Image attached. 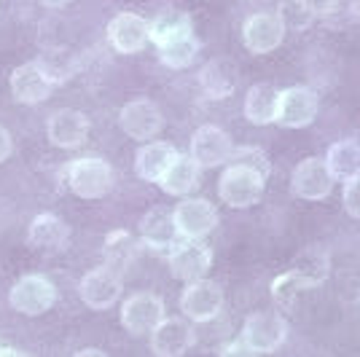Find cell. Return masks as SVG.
<instances>
[{"label": "cell", "mask_w": 360, "mask_h": 357, "mask_svg": "<svg viewBox=\"0 0 360 357\" xmlns=\"http://www.w3.org/2000/svg\"><path fill=\"white\" fill-rule=\"evenodd\" d=\"M264 186H266V178L261 172L242 167V164H231V167H226V172L218 180V196L229 207L245 209L261 202Z\"/></svg>", "instance_id": "6da1fadb"}, {"label": "cell", "mask_w": 360, "mask_h": 357, "mask_svg": "<svg viewBox=\"0 0 360 357\" xmlns=\"http://www.w3.org/2000/svg\"><path fill=\"white\" fill-rule=\"evenodd\" d=\"M113 183H116V175H113L110 164L97 156L75 159L68 167V186L81 199H103L113 191Z\"/></svg>", "instance_id": "7a4b0ae2"}, {"label": "cell", "mask_w": 360, "mask_h": 357, "mask_svg": "<svg viewBox=\"0 0 360 357\" xmlns=\"http://www.w3.org/2000/svg\"><path fill=\"white\" fill-rule=\"evenodd\" d=\"M57 301V287L51 280H46L41 274H27L11 287L8 304L14 306L19 314L27 317H38V314L49 312Z\"/></svg>", "instance_id": "3957f363"}, {"label": "cell", "mask_w": 360, "mask_h": 357, "mask_svg": "<svg viewBox=\"0 0 360 357\" xmlns=\"http://www.w3.org/2000/svg\"><path fill=\"white\" fill-rule=\"evenodd\" d=\"M288 336V323L274 312H255L242 325V342L253 349V355H269Z\"/></svg>", "instance_id": "277c9868"}, {"label": "cell", "mask_w": 360, "mask_h": 357, "mask_svg": "<svg viewBox=\"0 0 360 357\" xmlns=\"http://www.w3.org/2000/svg\"><path fill=\"white\" fill-rule=\"evenodd\" d=\"M221 306H224L221 285L212 283V280H205V277L188 283V287L180 296V309L194 323H210V320H215L221 314Z\"/></svg>", "instance_id": "5b68a950"}, {"label": "cell", "mask_w": 360, "mask_h": 357, "mask_svg": "<svg viewBox=\"0 0 360 357\" xmlns=\"http://www.w3.org/2000/svg\"><path fill=\"white\" fill-rule=\"evenodd\" d=\"M333 175H330L328 164L320 156H309L301 164H296L293 178H290V188L299 199L307 202H320L333 191Z\"/></svg>", "instance_id": "8992f818"}, {"label": "cell", "mask_w": 360, "mask_h": 357, "mask_svg": "<svg viewBox=\"0 0 360 357\" xmlns=\"http://www.w3.org/2000/svg\"><path fill=\"white\" fill-rule=\"evenodd\" d=\"M320 100L312 89L307 86H290L280 91V103H277V124H283L285 129H304L317 119Z\"/></svg>", "instance_id": "52a82bcc"}, {"label": "cell", "mask_w": 360, "mask_h": 357, "mask_svg": "<svg viewBox=\"0 0 360 357\" xmlns=\"http://www.w3.org/2000/svg\"><path fill=\"white\" fill-rule=\"evenodd\" d=\"M78 296L94 312L110 309L121 296V274L116 268L108 266V264L94 268L89 274H84V280L78 285Z\"/></svg>", "instance_id": "ba28073f"}, {"label": "cell", "mask_w": 360, "mask_h": 357, "mask_svg": "<svg viewBox=\"0 0 360 357\" xmlns=\"http://www.w3.org/2000/svg\"><path fill=\"white\" fill-rule=\"evenodd\" d=\"M165 320V301L153 293H135L121 306V325L132 336H146Z\"/></svg>", "instance_id": "9c48e42d"}, {"label": "cell", "mask_w": 360, "mask_h": 357, "mask_svg": "<svg viewBox=\"0 0 360 357\" xmlns=\"http://www.w3.org/2000/svg\"><path fill=\"white\" fill-rule=\"evenodd\" d=\"M231 150H234V143L231 137L215 126V124H205L199 126L191 137V159H194L199 167H221V164H229L231 159Z\"/></svg>", "instance_id": "30bf717a"}, {"label": "cell", "mask_w": 360, "mask_h": 357, "mask_svg": "<svg viewBox=\"0 0 360 357\" xmlns=\"http://www.w3.org/2000/svg\"><path fill=\"white\" fill-rule=\"evenodd\" d=\"M119 124L132 140H153L165 129V116H162V108L156 103L132 100V103H127L121 108Z\"/></svg>", "instance_id": "8fae6325"}, {"label": "cell", "mask_w": 360, "mask_h": 357, "mask_svg": "<svg viewBox=\"0 0 360 357\" xmlns=\"http://www.w3.org/2000/svg\"><path fill=\"white\" fill-rule=\"evenodd\" d=\"M178 234L186 239H202L207 237L212 228L218 226V209L212 207L207 199H183L178 207L172 209Z\"/></svg>", "instance_id": "7c38bea8"}, {"label": "cell", "mask_w": 360, "mask_h": 357, "mask_svg": "<svg viewBox=\"0 0 360 357\" xmlns=\"http://www.w3.org/2000/svg\"><path fill=\"white\" fill-rule=\"evenodd\" d=\"M108 38L119 54H137L150 41V22L129 11L116 14L108 25Z\"/></svg>", "instance_id": "4fadbf2b"}, {"label": "cell", "mask_w": 360, "mask_h": 357, "mask_svg": "<svg viewBox=\"0 0 360 357\" xmlns=\"http://www.w3.org/2000/svg\"><path fill=\"white\" fill-rule=\"evenodd\" d=\"M285 38V25L277 14H253L242 25V44L253 54H269Z\"/></svg>", "instance_id": "5bb4252c"}, {"label": "cell", "mask_w": 360, "mask_h": 357, "mask_svg": "<svg viewBox=\"0 0 360 357\" xmlns=\"http://www.w3.org/2000/svg\"><path fill=\"white\" fill-rule=\"evenodd\" d=\"M194 346V330L180 317H165L150 330V349L159 357H180Z\"/></svg>", "instance_id": "9a60e30c"}, {"label": "cell", "mask_w": 360, "mask_h": 357, "mask_svg": "<svg viewBox=\"0 0 360 357\" xmlns=\"http://www.w3.org/2000/svg\"><path fill=\"white\" fill-rule=\"evenodd\" d=\"M212 266V250L207 245H202L199 239H188L186 245L175 247V253L169 255V271L175 280L183 283H194L202 280Z\"/></svg>", "instance_id": "2e32d148"}, {"label": "cell", "mask_w": 360, "mask_h": 357, "mask_svg": "<svg viewBox=\"0 0 360 357\" xmlns=\"http://www.w3.org/2000/svg\"><path fill=\"white\" fill-rule=\"evenodd\" d=\"M54 89V81L46 75V70L38 62H25L11 73V94L16 103L38 105Z\"/></svg>", "instance_id": "e0dca14e"}, {"label": "cell", "mask_w": 360, "mask_h": 357, "mask_svg": "<svg viewBox=\"0 0 360 357\" xmlns=\"http://www.w3.org/2000/svg\"><path fill=\"white\" fill-rule=\"evenodd\" d=\"M46 132L51 145L57 148H78L86 137H89V119L81 113V110H57L49 124H46Z\"/></svg>", "instance_id": "ac0fdd59"}, {"label": "cell", "mask_w": 360, "mask_h": 357, "mask_svg": "<svg viewBox=\"0 0 360 357\" xmlns=\"http://www.w3.org/2000/svg\"><path fill=\"white\" fill-rule=\"evenodd\" d=\"M237 84H240V67L229 57L210 60L199 70V86L205 89L207 97H215V100L231 97L237 91Z\"/></svg>", "instance_id": "d6986e66"}, {"label": "cell", "mask_w": 360, "mask_h": 357, "mask_svg": "<svg viewBox=\"0 0 360 357\" xmlns=\"http://www.w3.org/2000/svg\"><path fill=\"white\" fill-rule=\"evenodd\" d=\"M68 237H70L68 223L57 215H51V212H44L30 223L27 245L38 253H60L68 245Z\"/></svg>", "instance_id": "ffe728a7"}, {"label": "cell", "mask_w": 360, "mask_h": 357, "mask_svg": "<svg viewBox=\"0 0 360 357\" xmlns=\"http://www.w3.org/2000/svg\"><path fill=\"white\" fill-rule=\"evenodd\" d=\"M178 226H175V215L172 209L167 207H153L143 215L140 221V239L156 247V250H167V247H175L178 242Z\"/></svg>", "instance_id": "44dd1931"}, {"label": "cell", "mask_w": 360, "mask_h": 357, "mask_svg": "<svg viewBox=\"0 0 360 357\" xmlns=\"http://www.w3.org/2000/svg\"><path fill=\"white\" fill-rule=\"evenodd\" d=\"M199 175H202V167H199L191 156L178 153V156L172 159V164L167 167V172L162 175L159 186H162V191L169 196H186L199 186Z\"/></svg>", "instance_id": "7402d4cb"}, {"label": "cell", "mask_w": 360, "mask_h": 357, "mask_svg": "<svg viewBox=\"0 0 360 357\" xmlns=\"http://www.w3.org/2000/svg\"><path fill=\"white\" fill-rule=\"evenodd\" d=\"M175 156H178V150L172 148L169 143L153 140V143H148V145H143V148L137 150L135 172L143 180H148V183H159Z\"/></svg>", "instance_id": "603a6c76"}, {"label": "cell", "mask_w": 360, "mask_h": 357, "mask_svg": "<svg viewBox=\"0 0 360 357\" xmlns=\"http://www.w3.org/2000/svg\"><path fill=\"white\" fill-rule=\"evenodd\" d=\"M277 103H280V89L271 84H255L248 89L245 97V119L255 126H266L277 119Z\"/></svg>", "instance_id": "cb8c5ba5"}, {"label": "cell", "mask_w": 360, "mask_h": 357, "mask_svg": "<svg viewBox=\"0 0 360 357\" xmlns=\"http://www.w3.org/2000/svg\"><path fill=\"white\" fill-rule=\"evenodd\" d=\"M326 164H328L333 180H347L360 178V140L355 137H347V140H339L328 148V156H326Z\"/></svg>", "instance_id": "d4e9b609"}, {"label": "cell", "mask_w": 360, "mask_h": 357, "mask_svg": "<svg viewBox=\"0 0 360 357\" xmlns=\"http://www.w3.org/2000/svg\"><path fill=\"white\" fill-rule=\"evenodd\" d=\"M103 255H105V264L110 268H116V271H124V268H129L132 264L137 261V255H140V242H137L129 231H110L105 237V247H103Z\"/></svg>", "instance_id": "484cf974"}, {"label": "cell", "mask_w": 360, "mask_h": 357, "mask_svg": "<svg viewBox=\"0 0 360 357\" xmlns=\"http://www.w3.org/2000/svg\"><path fill=\"white\" fill-rule=\"evenodd\" d=\"M317 280L315 277H309L307 271H301V268H290L285 274H280L274 283H271V298H274V304L277 306H293L296 304V298L304 293V290H312L317 287Z\"/></svg>", "instance_id": "4316f807"}, {"label": "cell", "mask_w": 360, "mask_h": 357, "mask_svg": "<svg viewBox=\"0 0 360 357\" xmlns=\"http://www.w3.org/2000/svg\"><path fill=\"white\" fill-rule=\"evenodd\" d=\"M183 35H191V16L183 14V11L167 8L150 22V41L156 46L172 44Z\"/></svg>", "instance_id": "83f0119b"}, {"label": "cell", "mask_w": 360, "mask_h": 357, "mask_svg": "<svg viewBox=\"0 0 360 357\" xmlns=\"http://www.w3.org/2000/svg\"><path fill=\"white\" fill-rule=\"evenodd\" d=\"M196 54H199V41L194 38V32H191V35H183V38L172 41V44L159 46L162 62H165L167 67H175V70L194 65Z\"/></svg>", "instance_id": "f1b7e54d"}, {"label": "cell", "mask_w": 360, "mask_h": 357, "mask_svg": "<svg viewBox=\"0 0 360 357\" xmlns=\"http://www.w3.org/2000/svg\"><path fill=\"white\" fill-rule=\"evenodd\" d=\"M35 62L44 67L46 75H49L54 84H62V81H68V78L75 73L73 57H70L68 51H62V48H51V51H46L44 57Z\"/></svg>", "instance_id": "f546056e"}, {"label": "cell", "mask_w": 360, "mask_h": 357, "mask_svg": "<svg viewBox=\"0 0 360 357\" xmlns=\"http://www.w3.org/2000/svg\"><path fill=\"white\" fill-rule=\"evenodd\" d=\"M277 16L283 19L285 30H307L315 22V14L304 6V0H283Z\"/></svg>", "instance_id": "4dcf8cb0"}, {"label": "cell", "mask_w": 360, "mask_h": 357, "mask_svg": "<svg viewBox=\"0 0 360 357\" xmlns=\"http://www.w3.org/2000/svg\"><path fill=\"white\" fill-rule=\"evenodd\" d=\"M229 162L242 164V167H250V169H255V172H261L264 178H269V172H271L269 156H266V150H261L258 145H240V148H234Z\"/></svg>", "instance_id": "1f68e13d"}, {"label": "cell", "mask_w": 360, "mask_h": 357, "mask_svg": "<svg viewBox=\"0 0 360 357\" xmlns=\"http://www.w3.org/2000/svg\"><path fill=\"white\" fill-rule=\"evenodd\" d=\"M342 202H345L347 215H352V218L360 221V178L347 180L345 191H342Z\"/></svg>", "instance_id": "d6a6232c"}, {"label": "cell", "mask_w": 360, "mask_h": 357, "mask_svg": "<svg viewBox=\"0 0 360 357\" xmlns=\"http://www.w3.org/2000/svg\"><path fill=\"white\" fill-rule=\"evenodd\" d=\"M304 6L317 16H328L336 11V6H339V0H304Z\"/></svg>", "instance_id": "836d02e7"}, {"label": "cell", "mask_w": 360, "mask_h": 357, "mask_svg": "<svg viewBox=\"0 0 360 357\" xmlns=\"http://www.w3.org/2000/svg\"><path fill=\"white\" fill-rule=\"evenodd\" d=\"M218 355H224V357H231V355H253V349H250L248 344L242 342V339H237V342H231V344H224Z\"/></svg>", "instance_id": "e575fe53"}, {"label": "cell", "mask_w": 360, "mask_h": 357, "mask_svg": "<svg viewBox=\"0 0 360 357\" xmlns=\"http://www.w3.org/2000/svg\"><path fill=\"white\" fill-rule=\"evenodd\" d=\"M11 150H14L11 134H8V129H3V126H0V164L6 162L8 156H11Z\"/></svg>", "instance_id": "d590c367"}, {"label": "cell", "mask_w": 360, "mask_h": 357, "mask_svg": "<svg viewBox=\"0 0 360 357\" xmlns=\"http://www.w3.org/2000/svg\"><path fill=\"white\" fill-rule=\"evenodd\" d=\"M103 355H105L103 349H89V346H86V349H78V352H75V357H103Z\"/></svg>", "instance_id": "8d00e7d4"}, {"label": "cell", "mask_w": 360, "mask_h": 357, "mask_svg": "<svg viewBox=\"0 0 360 357\" xmlns=\"http://www.w3.org/2000/svg\"><path fill=\"white\" fill-rule=\"evenodd\" d=\"M41 3H46L49 8H62V6H68L70 0H41Z\"/></svg>", "instance_id": "74e56055"}]
</instances>
